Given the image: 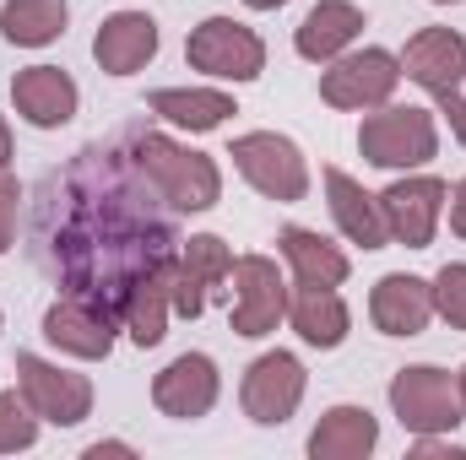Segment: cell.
<instances>
[{
	"label": "cell",
	"instance_id": "cell-10",
	"mask_svg": "<svg viewBox=\"0 0 466 460\" xmlns=\"http://www.w3.org/2000/svg\"><path fill=\"white\" fill-rule=\"evenodd\" d=\"M277 320H288V282L277 271V260L266 255H244L233 260V336H271Z\"/></svg>",
	"mask_w": 466,
	"mask_h": 460
},
{
	"label": "cell",
	"instance_id": "cell-34",
	"mask_svg": "<svg viewBox=\"0 0 466 460\" xmlns=\"http://www.w3.org/2000/svg\"><path fill=\"white\" fill-rule=\"evenodd\" d=\"M5 163H11V125L0 119V168H5Z\"/></svg>",
	"mask_w": 466,
	"mask_h": 460
},
{
	"label": "cell",
	"instance_id": "cell-19",
	"mask_svg": "<svg viewBox=\"0 0 466 460\" xmlns=\"http://www.w3.org/2000/svg\"><path fill=\"white\" fill-rule=\"evenodd\" d=\"M326 201H331L337 228L348 233L352 244H363V249H385V244H390L385 212H380V195H369L352 174H342V168H326Z\"/></svg>",
	"mask_w": 466,
	"mask_h": 460
},
{
	"label": "cell",
	"instance_id": "cell-33",
	"mask_svg": "<svg viewBox=\"0 0 466 460\" xmlns=\"http://www.w3.org/2000/svg\"><path fill=\"white\" fill-rule=\"evenodd\" d=\"M104 455H130V445H93L87 460H104Z\"/></svg>",
	"mask_w": 466,
	"mask_h": 460
},
{
	"label": "cell",
	"instance_id": "cell-18",
	"mask_svg": "<svg viewBox=\"0 0 466 460\" xmlns=\"http://www.w3.org/2000/svg\"><path fill=\"white\" fill-rule=\"evenodd\" d=\"M152 55H157V22H152L147 11H119V16H109V22L98 27V38H93V60H98V71H109V76L141 71Z\"/></svg>",
	"mask_w": 466,
	"mask_h": 460
},
{
	"label": "cell",
	"instance_id": "cell-31",
	"mask_svg": "<svg viewBox=\"0 0 466 460\" xmlns=\"http://www.w3.org/2000/svg\"><path fill=\"white\" fill-rule=\"evenodd\" d=\"M440 115L451 119V130H456V141L466 146V98H461V93H440Z\"/></svg>",
	"mask_w": 466,
	"mask_h": 460
},
{
	"label": "cell",
	"instance_id": "cell-15",
	"mask_svg": "<svg viewBox=\"0 0 466 460\" xmlns=\"http://www.w3.org/2000/svg\"><path fill=\"white\" fill-rule=\"evenodd\" d=\"M396 60H401V76L418 82L434 98L440 93H461V82H466V38L456 27H423V33H412Z\"/></svg>",
	"mask_w": 466,
	"mask_h": 460
},
{
	"label": "cell",
	"instance_id": "cell-24",
	"mask_svg": "<svg viewBox=\"0 0 466 460\" xmlns=\"http://www.w3.org/2000/svg\"><path fill=\"white\" fill-rule=\"evenodd\" d=\"M277 249H282V260L293 265V276L304 287H342L352 271L348 255L331 238H320L315 228H282L277 233Z\"/></svg>",
	"mask_w": 466,
	"mask_h": 460
},
{
	"label": "cell",
	"instance_id": "cell-2",
	"mask_svg": "<svg viewBox=\"0 0 466 460\" xmlns=\"http://www.w3.org/2000/svg\"><path fill=\"white\" fill-rule=\"evenodd\" d=\"M130 146H136V163L147 168V179L163 190V201L174 212H212L218 206L223 174H218V163L207 152H190V146H179V141H168L157 130H136Z\"/></svg>",
	"mask_w": 466,
	"mask_h": 460
},
{
	"label": "cell",
	"instance_id": "cell-25",
	"mask_svg": "<svg viewBox=\"0 0 466 460\" xmlns=\"http://www.w3.org/2000/svg\"><path fill=\"white\" fill-rule=\"evenodd\" d=\"M147 109L163 115L168 125H179V130H218L228 115H238L233 98L218 87H157L147 98Z\"/></svg>",
	"mask_w": 466,
	"mask_h": 460
},
{
	"label": "cell",
	"instance_id": "cell-3",
	"mask_svg": "<svg viewBox=\"0 0 466 460\" xmlns=\"http://www.w3.org/2000/svg\"><path fill=\"white\" fill-rule=\"evenodd\" d=\"M358 152L374 168H423L440 152V125L418 104H380L358 125Z\"/></svg>",
	"mask_w": 466,
	"mask_h": 460
},
{
	"label": "cell",
	"instance_id": "cell-35",
	"mask_svg": "<svg viewBox=\"0 0 466 460\" xmlns=\"http://www.w3.org/2000/svg\"><path fill=\"white\" fill-rule=\"evenodd\" d=\"M244 5H255V11H277V5H288V0H244Z\"/></svg>",
	"mask_w": 466,
	"mask_h": 460
},
{
	"label": "cell",
	"instance_id": "cell-36",
	"mask_svg": "<svg viewBox=\"0 0 466 460\" xmlns=\"http://www.w3.org/2000/svg\"><path fill=\"white\" fill-rule=\"evenodd\" d=\"M456 385H461V401H466V368H461V374H456Z\"/></svg>",
	"mask_w": 466,
	"mask_h": 460
},
{
	"label": "cell",
	"instance_id": "cell-21",
	"mask_svg": "<svg viewBox=\"0 0 466 460\" xmlns=\"http://www.w3.org/2000/svg\"><path fill=\"white\" fill-rule=\"evenodd\" d=\"M288 320H293V331L304 336L309 346H320V352H331V346L348 342L352 331V315L348 304H342V293L337 287H293L288 293Z\"/></svg>",
	"mask_w": 466,
	"mask_h": 460
},
{
	"label": "cell",
	"instance_id": "cell-22",
	"mask_svg": "<svg viewBox=\"0 0 466 460\" xmlns=\"http://www.w3.org/2000/svg\"><path fill=\"white\" fill-rule=\"evenodd\" d=\"M168 315H174V260L157 265V271H147V276L130 287L119 325L130 331L136 346H157L163 336H168Z\"/></svg>",
	"mask_w": 466,
	"mask_h": 460
},
{
	"label": "cell",
	"instance_id": "cell-17",
	"mask_svg": "<svg viewBox=\"0 0 466 460\" xmlns=\"http://www.w3.org/2000/svg\"><path fill=\"white\" fill-rule=\"evenodd\" d=\"M11 104H16V115L27 119V125L60 130L66 119L76 115L82 93H76V82H71L60 65H27V71H16V82H11Z\"/></svg>",
	"mask_w": 466,
	"mask_h": 460
},
{
	"label": "cell",
	"instance_id": "cell-9",
	"mask_svg": "<svg viewBox=\"0 0 466 460\" xmlns=\"http://www.w3.org/2000/svg\"><path fill=\"white\" fill-rule=\"evenodd\" d=\"M304 363L293 352H260L249 368H244V385H238V401H244V417L260 423V428H277L299 412L304 401Z\"/></svg>",
	"mask_w": 466,
	"mask_h": 460
},
{
	"label": "cell",
	"instance_id": "cell-12",
	"mask_svg": "<svg viewBox=\"0 0 466 460\" xmlns=\"http://www.w3.org/2000/svg\"><path fill=\"white\" fill-rule=\"evenodd\" d=\"M115 331H119L115 315L98 309V304H87V298H76V293H60L44 309V342L71 352V357H82V363L109 357L115 352Z\"/></svg>",
	"mask_w": 466,
	"mask_h": 460
},
{
	"label": "cell",
	"instance_id": "cell-6",
	"mask_svg": "<svg viewBox=\"0 0 466 460\" xmlns=\"http://www.w3.org/2000/svg\"><path fill=\"white\" fill-rule=\"evenodd\" d=\"M185 60L218 82H255L266 71V44L255 27H244L233 16H207L201 27H190Z\"/></svg>",
	"mask_w": 466,
	"mask_h": 460
},
{
	"label": "cell",
	"instance_id": "cell-32",
	"mask_svg": "<svg viewBox=\"0 0 466 460\" xmlns=\"http://www.w3.org/2000/svg\"><path fill=\"white\" fill-rule=\"evenodd\" d=\"M451 228H456V238H466V179L451 190Z\"/></svg>",
	"mask_w": 466,
	"mask_h": 460
},
{
	"label": "cell",
	"instance_id": "cell-5",
	"mask_svg": "<svg viewBox=\"0 0 466 460\" xmlns=\"http://www.w3.org/2000/svg\"><path fill=\"white\" fill-rule=\"evenodd\" d=\"M228 157H233V168H238L266 201H277V206H293V201L309 195V163H304V152H299L288 135H277V130H249V135H238Z\"/></svg>",
	"mask_w": 466,
	"mask_h": 460
},
{
	"label": "cell",
	"instance_id": "cell-4",
	"mask_svg": "<svg viewBox=\"0 0 466 460\" xmlns=\"http://www.w3.org/2000/svg\"><path fill=\"white\" fill-rule=\"evenodd\" d=\"M390 412L401 417L407 434H451V428L466 423L461 385L445 368H434V363L396 368V379H390Z\"/></svg>",
	"mask_w": 466,
	"mask_h": 460
},
{
	"label": "cell",
	"instance_id": "cell-20",
	"mask_svg": "<svg viewBox=\"0 0 466 460\" xmlns=\"http://www.w3.org/2000/svg\"><path fill=\"white\" fill-rule=\"evenodd\" d=\"M358 33H363V11H358L352 0H320V5L299 22L293 49H299L304 60H315V65H331L337 55L352 49Z\"/></svg>",
	"mask_w": 466,
	"mask_h": 460
},
{
	"label": "cell",
	"instance_id": "cell-14",
	"mask_svg": "<svg viewBox=\"0 0 466 460\" xmlns=\"http://www.w3.org/2000/svg\"><path fill=\"white\" fill-rule=\"evenodd\" d=\"M228 276H233V249L218 233H201V238L179 244V255H174V315L179 320L207 315L212 287H223Z\"/></svg>",
	"mask_w": 466,
	"mask_h": 460
},
{
	"label": "cell",
	"instance_id": "cell-29",
	"mask_svg": "<svg viewBox=\"0 0 466 460\" xmlns=\"http://www.w3.org/2000/svg\"><path fill=\"white\" fill-rule=\"evenodd\" d=\"M16 206H22V185L0 168V255H5L11 238H16Z\"/></svg>",
	"mask_w": 466,
	"mask_h": 460
},
{
	"label": "cell",
	"instance_id": "cell-8",
	"mask_svg": "<svg viewBox=\"0 0 466 460\" xmlns=\"http://www.w3.org/2000/svg\"><path fill=\"white\" fill-rule=\"evenodd\" d=\"M16 390L27 395V406L55 423V428H76L87 412H93V379L87 374H71L60 363H44L33 352H16Z\"/></svg>",
	"mask_w": 466,
	"mask_h": 460
},
{
	"label": "cell",
	"instance_id": "cell-26",
	"mask_svg": "<svg viewBox=\"0 0 466 460\" xmlns=\"http://www.w3.org/2000/svg\"><path fill=\"white\" fill-rule=\"evenodd\" d=\"M66 0H5L0 5V33L16 49H44L66 33Z\"/></svg>",
	"mask_w": 466,
	"mask_h": 460
},
{
	"label": "cell",
	"instance_id": "cell-11",
	"mask_svg": "<svg viewBox=\"0 0 466 460\" xmlns=\"http://www.w3.org/2000/svg\"><path fill=\"white\" fill-rule=\"evenodd\" d=\"M445 201H451L445 179H434V174H412V179H396V185L380 195V212H385V228H390L396 244H407V249H429V244H434V228H440V217H445Z\"/></svg>",
	"mask_w": 466,
	"mask_h": 460
},
{
	"label": "cell",
	"instance_id": "cell-13",
	"mask_svg": "<svg viewBox=\"0 0 466 460\" xmlns=\"http://www.w3.org/2000/svg\"><path fill=\"white\" fill-rule=\"evenodd\" d=\"M218 390H223L218 363H212L207 352H179V357L152 379V406H157L163 417H174V423H196V417H207V412L218 406Z\"/></svg>",
	"mask_w": 466,
	"mask_h": 460
},
{
	"label": "cell",
	"instance_id": "cell-1",
	"mask_svg": "<svg viewBox=\"0 0 466 460\" xmlns=\"http://www.w3.org/2000/svg\"><path fill=\"white\" fill-rule=\"evenodd\" d=\"M174 206L136 163L130 135L93 141L66 168H55L38 190L33 212V249L38 265L60 282V293H76L109 315H125L130 287L168 265L179 255Z\"/></svg>",
	"mask_w": 466,
	"mask_h": 460
},
{
	"label": "cell",
	"instance_id": "cell-23",
	"mask_svg": "<svg viewBox=\"0 0 466 460\" xmlns=\"http://www.w3.org/2000/svg\"><path fill=\"white\" fill-rule=\"evenodd\" d=\"M374 445H380V423L369 406H331L309 434L315 460H363L374 455Z\"/></svg>",
	"mask_w": 466,
	"mask_h": 460
},
{
	"label": "cell",
	"instance_id": "cell-27",
	"mask_svg": "<svg viewBox=\"0 0 466 460\" xmlns=\"http://www.w3.org/2000/svg\"><path fill=\"white\" fill-rule=\"evenodd\" d=\"M38 412L27 406L22 390H0V455H16V450H33L38 439Z\"/></svg>",
	"mask_w": 466,
	"mask_h": 460
},
{
	"label": "cell",
	"instance_id": "cell-16",
	"mask_svg": "<svg viewBox=\"0 0 466 460\" xmlns=\"http://www.w3.org/2000/svg\"><path fill=\"white\" fill-rule=\"evenodd\" d=\"M369 320L380 336H423L434 320V282L407 276V271L380 276L369 293Z\"/></svg>",
	"mask_w": 466,
	"mask_h": 460
},
{
	"label": "cell",
	"instance_id": "cell-37",
	"mask_svg": "<svg viewBox=\"0 0 466 460\" xmlns=\"http://www.w3.org/2000/svg\"><path fill=\"white\" fill-rule=\"evenodd\" d=\"M434 5H456V0H434Z\"/></svg>",
	"mask_w": 466,
	"mask_h": 460
},
{
	"label": "cell",
	"instance_id": "cell-30",
	"mask_svg": "<svg viewBox=\"0 0 466 460\" xmlns=\"http://www.w3.org/2000/svg\"><path fill=\"white\" fill-rule=\"evenodd\" d=\"M412 455L418 460H466L461 445H451V439H440V434H412Z\"/></svg>",
	"mask_w": 466,
	"mask_h": 460
},
{
	"label": "cell",
	"instance_id": "cell-28",
	"mask_svg": "<svg viewBox=\"0 0 466 460\" xmlns=\"http://www.w3.org/2000/svg\"><path fill=\"white\" fill-rule=\"evenodd\" d=\"M434 315L451 331H466V260L440 265V276H434Z\"/></svg>",
	"mask_w": 466,
	"mask_h": 460
},
{
	"label": "cell",
	"instance_id": "cell-7",
	"mask_svg": "<svg viewBox=\"0 0 466 460\" xmlns=\"http://www.w3.org/2000/svg\"><path fill=\"white\" fill-rule=\"evenodd\" d=\"M401 82V60L390 49H352V55H337L326 71H320V98L331 109H380L390 104Z\"/></svg>",
	"mask_w": 466,
	"mask_h": 460
}]
</instances>
